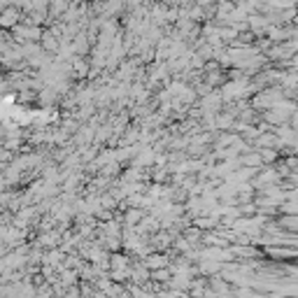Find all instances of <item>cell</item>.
<instances>
[{
	"label": "cell",
	"instance_id": "7a4b0ae2",
	"mask_svg": "<svg viewBox=\"0 0 298 298\" xmlns=\"http://www.w3.org/2000/svg\"><path fill=\"white\" fill-rule=\"evenodd\" d=\"M142 210H138V208H133V210H128L126 212V224H128V226H136L138 222H142Z\"/></svg>",
	"mask_w": 298,
	"mask_h": 298
},
{
	"label": "cell",
	"instance_id": "6da1fadb",
	"mask_svg": "<svg viewBox=\"0 0 298 298\" xmlns=\"http://www.w3.org/2000/svg\"><path fill=\"white\" fill-rule=\"evenodd\" d=\"M21 21H24V12H21V7H16V5L2 7L0 24H2V28H5V30H14V28L19 26Z\"/></svg>",
	"mask_w": 298,
	"mask_h": 298
}]
</instances>
